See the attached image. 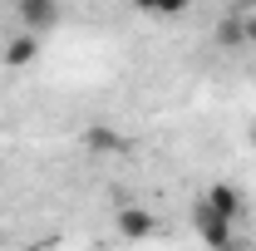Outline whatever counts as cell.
Wrapping results in <instances>:
<instances>
[{"mask_svg": "<svg viewBox=\"0 0 256 251\" xmlns=\"http://www.w3.org/2000/svg\"><path fill=\"white\" fill-rule=\"evenodd\" d=\"M118 232H124L128 242H143V236L158 232V217L143 212V207H124V212H118Z\"/></svg>", "mask_w": 256, "mask_h": 251, "instance_id": "6", "label": "cell"}, {"mask_svg": "<svg viewBox=\"0 0 256 251\" xmlns=\"http://www.w3.org/2000/svg\"><path fill=\"white\" fill-rule=\"evenodd\" d=\"M246 44H256V15H246Z\"/></svg>", "mask_w": 256, "mask_h": 251, "instance_id": "9", "label": "cell"}, {"mask_svg": "<svg viewBox=\"0 0 256 251\" xmlns=\"http://www.w3.org/2000/svg\"><path fill=\"white\" fill-rule=\"evenodd\" d=\"M226 251H232V246H226Z\"/></svg>", "mask_w": 256, "mask_h": 251, "instance_id": "11", "label": "cell"}, {"mask_svg": "<svg viewBox=\"0 0 256 251\" xmlns=\"http://www.w3.org/2000/svg\"><path fill=\"white\" fill-rule=\"evenodd\" d=\"M34 54H40V34H10L5 40V54H0V64H10V69H30Z\"/></svg>", "mask_w": 256, "mask_h": 251, "instance_id": "4", "label": "cell"}, {"mask_svg": "<svg viewBox=\"0 0 256 251\" xmlns=\"http://www.w3.org/2000/svg\"><path fill=\"white\" fill-rule=\"evenodd\" d=\"M20 20L30 34H50L60 25V0H20Z\"/></svg>", "mask_w": 256, "mask_h": 251, "instance_id": "2", "label": "cell"}, {"mask_svg": "<svg viewBox=\"0 0 256 251\" xmlns=\"http://www.w3.org/2000/svg\"><path fill=\"white\" fill-rule=\"evenodd\" d=\"M0 54H5V40H0Z\"/></svg>", "mask_w": 256, "mask_h": 251, "instance_id": "10", "label": "cell"}, {"mask_svg": "<svg viewBox=\"0 0 256 251\" xmlns=\"http://www.w3.org/2000/svg\"><path fill=\"white\" fill-rule=\"evenodd\" d=\"M192 226H197V236H202L207 251H226L232 246V217H222L217 207L197 202V207H192Z\"/></svg>", "mask_w": 256, "mask_h": 251, "instance_id": "1", "label": "cell"}, {"mask_svg": "<svg viewBox=\"0 0 256 251\" xmlns=\"http://www.w3.org/2000/svg\"><path fill=\"white\" fill-rule=\"evenodd\" d=\"M217 44H222V50L246 44V20H222V25H217Z\"/></svg>", "mask_w": 256, "mask_h": 251, "instance_id": "7", "label": "cell"}, {"mask_svg": "<svg viewBox=\"0 0 256 251\" xmlns=\"http://www.w3.org/2000/svg\"><path fill=\"white\" fill-rule=\"evenodd\" d=\"M138 10H148V15H182L192 0H133Z\"/></svg>", "mask_w": 256, "mask_h": 251, "instance_id": "8", "label": "cell"}, {"mask_svg": "<svg viewBox=\"0 0 256 251\" xmlns=\"http://www.w3.org/2000/svg\"><path fill=\"white\" fill-rule=\"evenodd\" d=\"M202 202H207V207H217V212H222V217H232V222L246 212V192L236 188V182H212Z\"/></svg>", "mask_w": 256, "mask_h": 251, "instance_id": "3", "label": "cell"}, {"mask_svg": "<svg viewBox=\"0 0 256 251\" xmlns=\"http://www.w3.org/2000/svg\"><path fill=\"white\" fill-rule=\"evenodd\" d=\"M84 148H89V153H133V138L94 124V128H84Z\"/></svg>", "mask_w": 256, "mask_h": 251, "instance_id": "5", "label": "cell"}]
</instances>
